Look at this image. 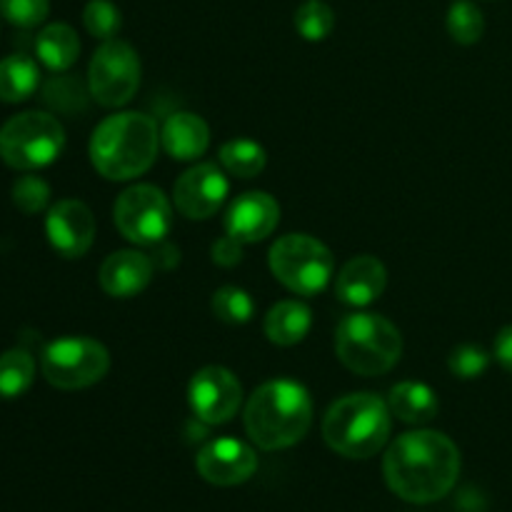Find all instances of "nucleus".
Segmentation results:
<instances>
[{
	"label": "nucleus",
	"instance_id": "f257e3e1",
	"mask_svg": "<svg viewBox=\"0 0 512 512\" xmlns=\"http://www.w3.org/2000/svg\"><path fill=\"white\" fill-rule=\"evenodd\" d=\"M460 465V450L448 435L438 430H410L390 443L383 458V475L400 500L430 505L455 488Z\"/></svg>",
	"mask_w": 512,
	"mask_h": 512
},
{
	"label": "nucleus",
	"instance_id": "f03ea898",
	"mask_svg": "<svg viewBox=\"0 0 512 512\" xmlns=\"http://www.w3.org/2000/svg\"><path fill=\"white\" fill-rule=\"evenodd\" d=\"M160 130L150 115L125 110L108 115L90 138V163L105 180L125 183L148 173L158 158Z\"/></svg>",
	"mask_w": 512,
	"mask_h": 512
},
{
	"label": "nucleus",
	"instance_id": "7ed1b4c3",
	"mask_svg": "<svg viewBox=\"0 0 512 512\" xmlns=\"http://www.w3.org/2000/svg\"><path fill=\"white\" fill-rule=\"evenodd\" d=\"M243 423L260 450L293 448L313 425V398L295 380H268L250 395Z\"/></svg>",
	"mask_w": 512,
	"mask_h": 512
},
{
	"label": "nucleus",
	"instance_id": "20e7f679",
	"mask_svg": "<svg viewBox=\"0 0 512 512\" xmlns=\"http://www.w3.org/2000/svg\"><path fill=\"white\" fill-rule=\"evenodd\" d=\"M393 413L373 393H350L335 400L323 418V438L330 450L350 460H368L388 445Z\"/></svg>",
	"mask_w": 512,
	"mask_h": 512
},
{
	"label": "nucleus",
	"instance_id": "39448f33",
	"mask_svg": "<svg viewBox=\"0 0 512 512\" xmlns=\"http://www.w3.org/2000/svg\"><path fill=\"white\" fill-rule=\"evenodd\" d=\"M335 355L355 375L375 378L398 365L403 335L378 313H350L335 328Z\"/></svg>",
	"mask_w": 512,
	"mask_h": 512
},
{
	"label": "nucleus",
	"instance_id": "423d86ee",
	"mask_svg": "<svg viewBox=\"0 0 512 512\" xmlns=\"http://www.w3.org/2000/svg\"><path fill=\"white\" fill-rule=\"evenodd\" d=\"M268 263L278 283L305 298L323 293L335 275V260L328 245L305 233H290L275 240Z\"/></svg>",
	"mask_w": 512,
	"mask_h": 512
},
{
	"label": "nucleus",
	"instance_id": "0eeeda50",
	"mask_svg": "<svg viewBox=\"0 0 512 512\" xmlns=\"http://www.w3.org/2000/svg\"><path fill=\"white\" fill-rule=\"evenodd\" d=\"M65 148V130L43 110L18 113L0 128V160L15 170H40L55 163Z\"/></svg>",
	"mask_w": 512,
	"mask_h": 512
},
{
	"label": "nucleus",
	"instance_id": "6e6552de",
	"mask_svg": "<svg viewBox=\"0 0 512 512\" xmlns=\"http://www.w3.org/2000/svg\"><path fill=\"white\" fill-rule=\"evenodd\" d=\"M40 370L53 388L83 390L108 375L110 353L93 338H58L45 345Z\"/></svg>",
	"mask_w": 512,
	"mask_h": 512
},
{
	"label": "nucleus",
	"instance_id": "1a4fd4ad",
	"mask_svg": "<svg viewBox=\"0 0 512 512\" xmlns=\"http://www.w3.org/2000/svg\"><path fill=\"white\" fill-rule=\"evenodd\" d=\"M115 228L135 245H160L173 228V205L155 185H130L113 208Z\"/></svg>",
	"mask_w": 512,
	"mask_h": 512
},
{
	"label": "nucleus",
	"instance_id": "9d476101",
	"mask_svg": "<svg viewBox=\"0 0 512 512\" xmlns=\"http://www.w3.org/2000/svg\"><path fill=\"white\" fill-rule=\"evenodd\" d=\"M90 98L103 108H123L140 88V58L125 40H103L88 68Z\"/></svg>",
	"mask_w": 512,
	"mask_h": 512
},
{
	"label": "nucleus",
	"instance_id": "9b49d317",
	"mask_svg": "<svg viewBox=\"0 0 512 512\" xmlns=\"http://www.w3.org/2000/svg\"><path fill=\"white\" fill-rule=\"evenodd\" d=\"M188 403L205 425H225L243 405V385L223 365H208L190 378Z\"/></svg>",
	"mask_w": 512,
	"mask_h": 512
},
{
	"label": "nucleus",
	"instance_id": "f8f14e48",
	"mask_svg": "<svg viewBox=\"0 0 512 512\" xmlns=\"http://www.w3.org/2000/svg\"><path fill=\"white\" fill-rule=\"evenodd\" d=\"M230 183L215 163H198L185 170L173 188V203L188 220H208L225 205Z\"/></svg>",
	"mask_w": 512,
	"mask_h": 512
},
{
	"label": "nucleus",
	"instance_id": "ddd939ff",
	"mask_svg": "<svg viewBox=\"0 0 512 512\" xmlns=\"http://www.w3.org/2000/svg\"><path fill=\"white\" fill-rule=\"evenodd\" d=\"M195 468L205 483L215 488H235L253 478L258 470V455L243 440L218 438L198 450Z\"/></svg>",
	"mask_w": 512,
	"mask_h": 512
},
{
	"label": "nucleus",
	"instance_id": "4468645a",
	"mask_svg": "<svg viewBox=\"0 0 512 512\" xmlns=\"http://www.w3.org/2000/svg\"><path fill=\"white\" fill-rule=\"evenodd\" d=\"M45 235L63 258H83L95 240V215L83 200H58L45 215Z\"/></svg>",
	"mask_w": 512,
	"mask_h": 512
},
{
	"label": "nucleus",
	"instance_id": "2eb2a0df",
	"mask_svg": "<svg viewBox=\"0 0 512 512\" xmlns=\"http://www.w3.org/2000/svg\"><path fill=\"white\" fill-rule=\"evenodd\" d=\"M280 223V205L273 195L263 190H250L238 195L225 213V233L238 238L240 243L253 245L273 235Z\"/></svg>",
	"mask_w": 512,
	"mask_h": 512
},
{
	"label": "nucleus",
	"instance_id": "dca6fc26",
	"mask_svg": "<svg viewBox=\"0 0 512 512\" xmlns=\"http://www.w3.org/2000/svg\"><path fill=\"white\" fill-rule=\"evenodd\" d=\"M385 285H388L385 265L373 255H358L340 268L338 280H335V295L343 305L365 308L385 293Z\"/></svg>",
	"mask_w": 512,
	"mask_h": 512
},
{
	"label": "nucleus",
	"instance_id": "f3484780",
	"mask_svg": "<svg viewBox=\"0 0 512 512\" xmlns=\"http://www.w3.org/2000/svg\"><path fill=\"white\" fill-rule=\"evenodd\" d=\"M155 263L138 250H118L110 253L100 265V288L110 298H135L150 285Z\"/></svg>",
	"mask_w": 512,
	"mask_h": 512
},
{
	"label": "nucleus",
	"instance_id": "a211bd4d",
	"mask_svg": "<svg viewBox=\"0 0 512 512\" xmlns=\"http://www.w3.org/2000/svg\"><path fill=\"white\" fill-rule=\"evenodd\" d=\"M160 145L173 160L193 163L208 150L210 128L200 115L180 110V113L165 118L163 128H160Z\"/></svg>",
	"mask_w": 512,
	"mask_h": 512
},
{
	"label": "nucleus",
	"instance_id": "6ab92c4d",
	"mask_svg": "<svg viewBox=\"0 0 512 512\" xmlns=\"http://www.w3.org/2000/svg\"><path fill=\"white\" fill-rule=\"evenodd\" d=\"M313 328V313L300 300H280L268 310L263 320V330L268 340L280 348H293L303 343Z\"/></svg>",
	"mask_w": 512,
	"mask_h": 512
},
{
	"label": "nucleus",
	"instance_id": "aec40b11",
	"mask_svg": "<svg viewBox=\"0 0 512 512\" xmlns=\"http://www.w3.org/2000/svg\"><path fill=\"white\" fill-rule=\"evenodd\" d=\"M390 413L408 425H425L438 415L440 403L433 388L415 380H405L390 388L388 395Z\"/></svg>",
	"mask_w": 512,
	"mask_h": 512
},
{
	"label": "nucleus",
	"instance_id": "412c9836",
	"mask_svg": "<svg viewBox=\"0 0 512 512\" xmlns=\"http://www.w3.org/2000/svg\"><path fill=\"white\" fill-rule=\"evenodd\" d=\"M35 55L53 73H63L78 60L80 40L70 25L50 23L35 38Z\"/></svg>",
	"mask_w": 512,
	"mask_h": 512
},
{
	"label": "nucleus",
	"instance_id": "4be33fe9",
	"mask_svg": "<svg viewBox=\"0 0 512 512\" xmlns=\"http://www.w3.org/2000/svg\"><path fill=\"white\" fill-rule=\"evenodd\" d=\"M40 70L28 55H8L0 60V100L23 103L38 90Z\"/></svg>",
	"mask_w": 512,
	"mask_h": 512
},
{
	"label": "nucleus",
	"instance_id": "5701e85b",
	"mask_svg": "<svg viewBox=\"0 0 512 512\" xmlns=\"http://www.w3.org/2000/svg\"><path fill=\"white\" fill-rule=\"evenodd\" d=\"M220 165L235 178H258L268 165V155L260 143L250 138H233L220 148Z\"/></svg>",
	"mask_w": 512,
	"mask_h": 512
},
{
	"label": "nucleus",
	"instance_id": "b1692460",
	"mask_svg": "<svg viewBox=\"0 0 512 512\" xmlns=\"http://www.w3.org/2000/svg\"><path fill=\"white\" fill-rule=\"evenodd\" d=\"M33 380H35V360L28 350L15 348L0 355V398L3 400L20 398L23 393H28Z\"/></svg>",
	"mask_w": 512,
	"mask_h": 512
},
{
	"label": "nucleus",
	"instance_id": "393cba45",
	"mask_svg": "<svg viewBox=\"0 0 512 512\" xmlns=\"http://www.w3.org/2000/svg\"><path fill=\"white\" fill-rule=\"evenodd\" d=\"M88 95L90 88H85L78 78L73 75H55L45 83L43 88V100L50 108L60 110V113H80V110L88 108Z\"/></svg>",
	"mask_w": 512,
	"mask_h": 512
},
{
	"label": "nucleus",
	"instance_id": "a878e982",
	"mask_svg": "<svg viewBox=\"0 0 512 512\" xmlns=\"http://www.w3.org/2000/svg\"><path fill=\"white\" fill-rule=\"evenodd\" d=\"M448 33L455 43L475 45L485 33L483 10L473 0H455L448 10Z\"/></svg>",
	"mask_w": 512,
	"mask_h": 512
},
{
	"label": "nucleus",
	"instance_id": "bb28decb",
	"mask_svg": "<svg viewBox=\"0 0 512 512\" xmlns=\"http://www.w3.org/2000/svg\"><path fill=\"white\" fill-rule=\"evenodd\" d=\"M210 308H213L215 318L228 325H245L255 315V303L250 293L243 288H235V285H225V288L215 290Z\"/></svg>",
	"mask_w": 512,
	"mask_h": 512
},
{
	"label": "nucleus",
	"instance_id": "cd10ccee",
	"mask_svg": "<svg viewBox=\"0 0 512 512\" xmlns=\"http://www.w3.org/2000/svg\"><path fill=\"white\" fill-rule=\"evenodd\" d=\"M335 28V13L323 0H308L295 13V30L310 43H320L328 38Z\"/></svg>",
	"mask_w": 512,
	"mask_h": 512
},
{
	"label": "nucleus",
	"instance_id": "c85d7f7f",
	"mask_svg": "<svg viewBox=\"0 0 512 512\" xmlns=\"http://www.w3.org/2000/svg\"><path fill=\"white\" fill-rule=\"evenodd\" d=\"M83 25L93 38L113 40L123 28V15L110 0H90L83 10Z\"/></svg>",
	"mask_w": 512,
	"mask_h": 512
},
{
	"label": "nucleus",
	"instance_id": "c756f323",
	"mask_svg": "<svg viewBox=\"0 0 512 512\" xmlns=\"http://www.w3.org/2000/svg\"><path fill=\"white\" fill-rule=\"evenodd\" d=\"M13 203L20 213H43L50 203V185L40 175H23L13 185Z\"/></svg>",
	"mask_w": 512,
	"mask_h": 512
},
{
	"label": "nucleus",
	"instance_id": "7c9ffc66",
	"mask_svg": "<svg viewBox=\"0 0 512 512\" xmlns=\"http://www.w3.org/2000/svg\"><path fill=\"white\" fill-rule=\"evenodd\" d=\"M448 368L455 378L475 380L490 368V353L485 348H480V345H458L448 355Z\"/></svg>",
	"mask_w": 512,
	"mask_h": 512
},
{
	"label": "nucleus",
	"instance_id": "2f4dec72",
	"mask_svg": "<svg viewBox=\"0 0 512 512\" xmlns=\"http://www.w3.org/2000/svg\"><path fill=\"white\" fill-rule=\"evenodd\" d=\"M50 13L48 0H0V15L15 28H35Z\"/></svg>",
	"mask_w": 512,
	"mask_h": 512
},
{
	"label": "nucleus",
	"instance_id": "473e14b6",
	"mask_svg": "<svg viewBox=\"0 0 512 512\" xmlns=\"http://www.w3.org/2000/svg\"><path fill=\"white\" fill-rule=\"evenodd\" d=\"M243 248L245 243L225 233L223 238L215 240L210 255H213V263L220 265V268H235L238 263H243Z\"/></svg>",
	"mask_w": 512,
	"mask_h": 512
},
{
	"label": "nucleus",
	"instance_id": "72a5a7b5",
	"mask_svg": "<svg viewBox=\"0 0 512 512\" xmlns=\"http://www.w3.org/2000/svg\"><path fill=\"white\" fill-rule=\"evenodd\" d=\"M495 360L512 373V325L500 330L498 338H495Z\"/></svg>",
	"mask_w": 512,
	"mask_h": 512
}]
</instances>
